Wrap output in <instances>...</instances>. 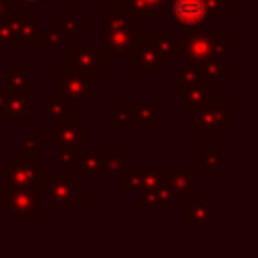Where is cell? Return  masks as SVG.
<instances>
[{"label": "cell", "mask_w": 258, "mask_h": 258, "mask_svg": "<svg viewBox=\"0 0 258 258\" xmlns=\"http://www.w3.org/2000/svg\"><path fill=\"white\" fill-rule=\"evenodd\" d=\"M230 44L232 38L226 36L220 28H183V32L175 38L173 56H181L183 62L189 64H202L210 58H226L230 52Z\"/></svg>", "instance_id": "cell-1"}, {"label": "cell", "mask_w": 258, "mask_h": 258, "mask_svg": "<svg viewBox=\"0 0 258 258\" xmlns=\"http://www.w3.org/2000/svg\"><path fill=\"white\" fill-rule=\"evenodd\" d=\"M103 18V50L107 54H123L127 56L137 42L139 36V18L127 8L125 2L119 4L117 10H101Z\"/></svg>", "instance_id": "cell-2"}, {"label": "cell", "mask_w": 258, "mask_h": 258, "mask_svg": "<svg viewBox=\"0 0 258 258\" xmlns=\"http://www.w3.org/2000/svg\"><path fill=\"white\" fill-rule=\"evenodd\" d=\"M44 173H48V169L38 163V139L24 137L20 151L10 157V163L0 165V183L4 187H34Z\"/></svg>", "instance_id": "cell-3"}, {"label": "cell", "mask_w": 258, "mask_h": 258, "mask_svg": "<svg viewBox=\"0 0 258 258\" xmlns=\"http://www.w3.org/2000/svg\"><path fill=\"white\" fill-rule=\"evenodd\" d=\"M73 183L75 175L67 173H44L34 183V194L40 204L46 206V212L50 214H73L75 212V200H73Z\"/></svg>", "instance_id": "cell-4"}, {"label": "cell", "mask_w": 258, "mask_h": 258, "mask_svg": "<svg viewBox=\"0 0 258 258\" xmlns=\"http://www.w3.org/2000/svg\"><path fill=\"white\" fill-rule=\"evenodd\" d=\"M38 198L34 187H4L0 189V212L8 214L12 222H36Z\"/></svg>", "instance_id": "cell-5"}, {"label": "cell", "mask_w": 258, "mask_h": 258, "mask_svg": "<svg viewBox=\"0 0 258 258\" xmlns=\"http://www.w3.org/2000/svg\"><path fill=\"white\" fill-rule=\"evenodd\" d=\"M54 91L69 95L75 101L93 103V77L85 75L79 69L73 54H67L64 56V73L54 75Z\"/></svg>", "instance_id": "cell-6"}, {"label": "cell", "mask_w": 258, "mask_h": 258, "mask_svg": "<svg viewBox=\"0 0 258 258\" xmlns=\"http://www.w3.org/2000/svg\"><path fill=\"white\" fill-rule=\"evenodd\" d=\"M159 16L173 20L181 28H198L208 20L206 0H161Z\"/></svg>", "instance_id": "cell-7"}, {"label": "cell", "mask_w": 258, "mask_h": 258, "mask_svg": "<svg viewBox=\"0 0 258 258\" xmlns=\"http://www.w3.org/2000/svg\"><path fill=\"white\" fill-rule=\"evenodd\" d=\"M230 101H210L204 107L194 111V129L202 133L204 139H212L214 131H228L232 129L230 123Z\"/></svg>", "instance_id": "cell-8"}, {"label": "cell", "mask_w": 258, "mask_h": 258, "mask_svg": "<svg viewBox=\"0 0 258 258\" xmlns=\"http://www.w3.org/2000/svg\"><path fill=\"white\" fill-rule=\"evenodd\" d=\"M127 58L137 69L139 75L153 77L165 64V58L167 56L161 52V48L157 46V42H155L153 36H137L135 48L127 54Z\"/></svg>", "instance_id": "cell-9"}, {"label": "cell", "mask_w": 258, "mask_h": 258, "mask_svg": "<svg viewBox=\"0 0 258 258\" xmlns=\"http://www.w3.org/2000/svg\"><path fill=\"white\" fill-rule=\"evenodd\" d=\"M163 167L165 165H133L129 163L119 173V191L123 196L131 191H139L145 187H153L163 181Z\"/></svg>", "instance_id": "cell-10"}, {"label": "cell", "mask_w": 258, "mask_h": 258, "mask_svg": "<svg viewBox=\"0 0 258 258\" xmlns=\"http://www.w3.org/2000/svg\"><path fill=\"white\" fill-rule=\"evenodd\" d=\"M183 230L185 232H212L214 228V210L206 204L202 194H196L194 200H183Z\"/></svg>", "instance_id": "cell-11"}, {"label": "cell", "mask_w": 258, "mask_h": 258, "mask_svg": "<svg viewBox=\"0 0 258 258\" xmlns=\"http://www.w3.org/2000/svg\"><path fill=\"white\" fill-rule=\"evenodd\" d=\"M196 169L191 165H165L163 167V181L169 185L173 204H181L194 189Z\"/></svg>", "instance_id": "cell-12"}, {"label": "cell", "mask_w": 258, "mask_h": 258, "mask_svg": "<svg viewBox=\"0 0 258 258\" xmlns=\"http://www.w3.org/2000/svg\"><path fill=\"white\" fill-rule=\"evenodd\" d=\"M30 93L14 91V89H4L0 87V119L10 121H28L30 117Z\"/></svg>", "instance_id": "cell-13"}, {"label": "cell", "mask_w": 258, "mask_h": 258, "mask_svg": "<svg viewBox=\"0 0 258 258\" xmlns=\"http://www.w3.org/2000/svg\"><path fill=\"white\" fill-rule=\"evenodd\" d=\"M46 137L54 141L56 149H62V147H83L85 145V121L75 117L71 121L54 123V127L46 131Z\"/></svg>", "instance_id": "cell-14"}, {"label": "cell", "mask_w": 258, "mask_h": 258, "mask_svg": "<svg viewBox=\"0 0 258 258\" xmlns=\"http://www.w3.org/2000/svg\"><path fill=\"white\" fill-rule=\"evenodd\" d=\"M169 204H173V196L165 181L137 191V210L141 214H163Z\"/></svg>", "instance_id": "cell-15"}, {"label": "cell", "mask_w": 258, "mask_h": 258, "mask_svg": "<svg viewBox=\"0 0 258 258\" xmlns=\"http://www.w3.org/2000/svg\"><path fill=\"white\" fill-rule=\"evenodd\" d=\"M131 117L137 129L141 131H155L157 129V103L155 101H121Z\"/></svg>", "instance_id": "cell-16"}, {"label": "cell", "mask_w": 258, "mask_h": 258, "mask_svg": "<svg viewBox=\"0 0 258 258\" xmlns=\"http://www.w3.org/2000/svg\"><path fill=\"white\" fill-rule=\"evenodd\" d=\"M79 64V69L89 75V77H97L103 73V56H105V50L103 46H75L73 52H71Z\"/></svg>", "instance_id": "cell-17"}, {"label": "cell", "mask_w": 258, "mask_h": 258, "mask_svg": "<svg viewBox=\"0 0 258 258\" xmlns=\"http://www.w3.org/2000/svg\"><path fill=\"white\" fill-rule=\"evenodd\" d=\"M46 115L52 123H62L75 119V99L58 91L46 93Z\"/></svg>", "instance_id": "cell-18"}, {"label": "cell", "mask_w": 258, "mask_h": 258, "mask_svg": "<svg viewBox=\"0 0 258 258\" xmlns=\"http://www.w3.org/2000/svg\"><path fill=\"white\" fill-rule=\"evenodd\" d=\"M103 153H105L103 147H85L83 145L77 153L75 163H73L75 177H85V175L97 173V167H99V161H101Z\"/></svg>", "instance_id": "cell-19"}, {"label": "cell", "mask_w": 258, "mask_h": 258, "mask_svg": "<svg viewBox=\"0 0 258 258\" xmlns=\"http://www.w3.org/2000/svg\"><path fill=\"white\" fill-rule=\"evenodd\" d=\"M28 16H30L28 10H12V8H8L0 16V46H14L16 30L20 22Z\"/></svg>", "instance_id": "cell-20"}, {"label": "cell", "mask_w": 258, "mask_h": 258, "mask_svg": "<svg viewBox=\"0 0 258 258\" xmlns=\"http://www.w3.org/2000/svg\"><path fill=\"white\" fill-rule=\"evenodd\" d=\"M202 81H206V79L202 75L200 64L183 62V64H175L173 67V91L177 95H181L183 91H187L189 87H194V85H198Z\"/></svg>", "instance_id": "cell-21"}, {"label": "cell", "mask_w": 258, "mask_h": 258, "mask_svg": "<svg viewBox=\"0 0 258 258\" xmlns=\"http://www.w3.org/2000/svg\"><path fill=\"white\" fill-rule=\"evenodd\" d=\"M181 97H183V109L194 113L196 109L204 107L206 103H210L214 99V85L210 81H202V83L189 87L187 91H183Z\"/></svg>", "instance_id": "cell-22"}, {"label": "cell", "mask_w": 258, "mask_h": 258, "mask_svg": "<svg viewBox=\"0 0 258 258\" xmlns=\"http://www.w3.org/2000/svg\"><path fill=\"white\" fill-rule=\"evenodd\" d=\"M0 87L30 93V67L28 64H12L8 73L0 75Z\"/></svg>", "instance_id": "cell-23"}, {"label": "cell", "mask_w": 258, "mask_h": 258, "mask_svg": "<svg viewBox=\"0 0 258 258\" xmlns=\"http://www.w3.org/2000/svg\"><path fill=\"white\" fill-rule=\"evenodd\" d=\"M14 46H28V48H42V36H40V26L32 20V16L24 18L16 30Z\"/></svg>", "instance_id": "cell-24"}, {"label": "cell", "mask_w": 258, "mask_h": 258, "mask_svg": "<svg viewBox=\"0 0 258 258\" xmlns=\"http://www.w3.org/2000/svg\"><path fill=\"white\" fill-rule=\"evenodd\" d=\"M129 163H131V159L127 155H123L119 147H113L109 155L103 153V157L99 161V167H97V173H101V175H119Z\"/></svg>", "instance_id": "cell-25"}, {"label": "cell", "mask_w": 258, "mask_h": 258, "mask_svg": "<svg viewBox=\"0 0 258 258\" xmlns=\"http://www.w3.org/2000/svg\"><path fill=\"white\" fill-rule=\"evenodd\" d=\"M54 26L64 36H73V38H83L85 36V20L81 16H77V12L71 10V8L64 10V14L54 20Z\"/></svg>", "instance_id": "cell-26"}, {"label": "cell", "mask_w": 258, "mask_h": 258, "mask_svg": "<svg viewBox=\"0 0 258 258\" xmlns=\"http://www.w3.org/2000/svg\"><path fill=\"white\" fill-rule=\"evenodd\" d=\"M202 69V75L206 81H210L212 85H220L230 73H232V67L224 62V58H210L206 62L200 64Z\"/></svg>", "instance_id": "cell-27"}, {"label": "cell", "mask_w": 258, "mask_h": 258, "mask_svg": "<svg viewBox=\"0 0 258 258\" xmlns=\"http://www.w3.org/2000/svg\"><path fill=\"white\" fill-rule=\"evenodd\" d=\"M202 173L206 177H216L222 173V149L220 147H204L202 149Z\"/></svg>", "instance_id": "cell-28"}, {"label": "cell", "mask_w": 258, "mask_h": 258, "mask_svg": "<svg viewBox=\"0 0 258 258\" xmlns=\"http://www.w3.org/2000/svg\"><path fill=\"white\" fill-rule=\"evenodd\" d=\"M139 20H157L161 0H123Z\"/></svg>", "instance_id": "cell-29"}, {"label": "cell", "mask_w": 258, "mask_h": 258, "mask_svg": "<svg viewBox=\"0 0 258 258\" xmlns=\"http://www.w3.org/2000/svg\"><path fill=\"white\" fill-rule=\"evenodd\" d=\"M153 38L165 56H173V46H175V38H177L175 28H157Z\"/></svg>", "instance_id": "cell-30"}, {"label": "cell", "mask_w": 258, "mask_h": 258, "mask_svg": "<svg viewBox=\"0 0 258 258\" xmlns=\"http://www.w3.org/2000/svg\"><path fill=\"white\" fill-rule=\"evenodd\" d=\"M109 125H111L113 131H125V129H129V127L133 125V117H131L129 109H127L123 103H119V109L113 113Z\"/></svg>", "instance_id": "cell-31"}, {"label": "cell", "mask_w": 258, "mask_h": 258, "mask_svg": "<svg viewBox=\"0 0 258 258\" xmlns=\"http://www.w3.org/2000/svg\"><path fill=\"white\" fill-rule=\"evenodd\" d=\"M40 36H42V48H58L64 44L67 36L56 28H40Z\"/></svg>", "instance_id": "cell-32"}, {"label": "cell", "mask_w": 258, "mask_h": 258, "mask_svg": "<svg viewBox=\"0 0 258 258\" xmlns=\"http://www.w3.org/2000/svg\"><path fill=\"white\" fill-rule=\"evenodd\" d=\"M206 8H208V18L220 20L226 12H230L232 0H206Z\"/></svg>", "instance_id": "cell-33"}, {"label": "cell", "mask_w": 258, "mask_h": 258, "mask_svg": "<svg viewBox=\"0 0 258 258\" xmlns=\"http://www.w3.org/2000/svg\"><path fill=\"white\" fill-rule=\"evenodd\" d=\"M81 147H62V149H56V165L58 167H73L75 159H77V153H79Z\"/></svg>", "instance_id": "cell-34"}, {"label": "cell", "mask_w": 258, "mask_h": 258, "mask_svg": "<svg viewBox=\"0 0 258 258\" xmlns=\"http://www.w3.org/2000/svg\"><path fill=\"white\" fill-rule=\"evenodd\" d=\"M73 200H75V204H83L85 202V185L79 183L77 179L73 183Z\"/></svg>", "instance_id": "cell-35"}, {"label": "cell", "mask_w": 258, "mask_h": 258, "mask_svg": "<svg viewBox=\"0 0 258 258\" xmlns=\"http://www.w3.org/2000/svg\"><path fill=\"white\" fill-rule=\"evenodd\" d=\"M10 2H12V0H0V16L10 8Z\"/></svg>", "instance_id": "cell-36"}, {"label": "cell", "mask_w": 258, "mask_h": 258, "mask_svg": "<svg viewBox=\"0 0 258 258\" xmlns=\"http://www.w3.org/2000/svg\"><path fill=\"white\" fill-rule=\"evenodd\" d=\"M24 2H40V0H24Z\"/></svg>", "instance_id": "cell-37"}]
</instances>
